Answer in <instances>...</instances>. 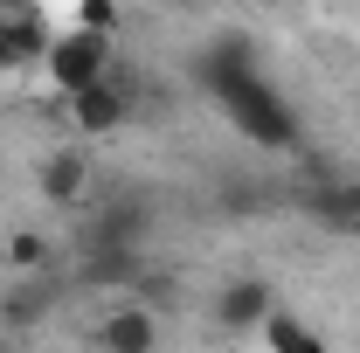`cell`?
<instances>
[{"label": "cell", "mask_w": 360, "mask_h": 353, "mask_svg": "<svg viewBox=\"0 0 360 353\" xmlns=\"http://www.w3.org/2000/svg\"><path fill=\"white\" fill-rule=\"evenodd\" d=\"M104 70H111V42H104V28H70V35L49 42V77H56L63 97L84 90V84H97Z\"/></svg>", "instance_id": "obj_2"}, {"label": "cell", "mask_w": 360, "mask_h": 353, "mask_svg": "<svg viewBox=\"0 0 360 353\" xmlns=\"http://www.w3.org/2000/svg\"><path fill=\"white\" fill-rule=\"evenodd\" d=\"M187 70H194V90H208L229 118H236L243 139H257V146H270V153H298V139H305L298 132V111H291V104L270 90V77L257 70L250 35H215Z\"/></svg>", "instance_id": "obj_1"}, {"label": "cell", "mask_w": 360, "mask_h": 353, "mask_svg": "<svg viewBox=\"0 0 360 353\" xmlns=\"http://www.w3.org/2000/svg\"><path fill=\"white\" fill-rule=\"evenodd\" d=\"M7 264H14V270H42L49 264V236H35V229L7 236Z\"/></svg>", "instance_id": "obj_10"}, {"label": "cell", "mask_w": 360, "mask_h": 353, "mask_svg": "<svg viewBox=\"0 0 360 353\" xmlns=\"http://www.w3.org/2000/svg\"><path fill=\"white\" fill-rule=\"evenodd\" d=\"M347 201H354V215H360V174H347Z\"/></svg>", "instance_id": "obj_14"}, {"label": "cell", "mask_w": 360, "mask_h": 353, "mask_svg": "<svg viewBox=\"0 0 360 353\" xmlns=\"http://www.w3.org/2000/svg\"><path fill=\"white\" fill-rule=\"evenodd\" d=\"M139 243H146V201H111V208L84 229L77 250H139Z\"/></svg>", "instance_id": "obj_4"}, {"label": "cell", "mask_w": 360, "mask_h": 353, "mask_svg": "<svg viewBox=\"0 0 360 353\" xmlns=\"http://www.w3.org/2000/svg\"><path fill=\"white\" fill-rule=\"evenodd\" d=\"M270 340L284 353H319V333H305L298 319H284V312H270Z\"/></svg>", "instance_id": "obj_11"}, {"label": "cell", "mask_w": 360, "mask_h": 353, "mask_svg": "<svg viewBox=\"0 0 360 353\" xmlns=\"http://www.w3.org/2000/svg\"><path fill=\"white\" fill-rule=\"evenodd\" d=\"M84 284H132L139 277V250H84Z\"/></svg>", "instance_id": "obj_8"}, {"label": "cell", "mask_w": 360, "mask_h": 353, "mask_svg": "<svg viewBox=\"0 0 360 353\" xmlns=\"http://www.w3.org/2000/svg\"><path fill=\"white\" fill-rule=\"evenodd\" d=\"M215 319L222 326H257V319H270V284H257V277H243V284H229L222 298H215Z\"/></svg>", "instance_id": "obj_5"}, {"label": "cell", "mask_w": 360, "mask_h": 353, "mask_svg": "<svg viewBox=\"0 0 360 353\" xmlns=\"http://www.w3.org/2000/svg\"><path fill=\"white\" fill-rule=\"evenodd\" d=\"M49 305H56V284H49V277H35V284H14V291L0 298V319H7V326H35Z\"/></svg>", "instance_id": "obj_7"}, {"label": "cell", "mask_w": 360, "mask_h": 353, "mask_svg": "<svg viewBox=\"0 0 360 353\" xmlns=\"http://www.w3.org/2000/svg\"><path fill=\"white\" fill-rule=\"evenodd\" d=\"M125 118H132V90H118L111 77L70 90V125H77V132H118Z\"/></svg>", "instance_id": "obj_3"}, {"label": "cell", "mask_w": 360, "mask_h": 353, "mask_svg": "<svg viewBox=\"0 0 360 353\" xmlns=\"http://www.w3.org/2000/svg\"><path fill=\"white\" fill-rule=\"evenodd\" d=\"M14 70H21V49L7 42V14H0V77H14Z\"/></svg>", "instance_id": "obj_12"}, {"label": "cell", "mask_w": 360, "mask_h": 353, "mask_svg": "<svg viewBox=\"0 0 360 353\" xmlns=\"http://www.w3.org/2000/svg\"><path fill=\"white\" fill-rule=\"evenodd\" d=\"M84 180H90L84 153H49V160H42V194L56 201V208H70V201L84 194Z\"/></svg>", "instance_id": "obj_6"}, {"label": "cell", "mask_w": 360, "mask_h": 353, "mask_svg": "<svg viewBox=\"0 0 360 353\" xmlns=\"http://www.w3.org/2000/svg\"><path fill=\"white\" fill-rule=\"evenodd\" d=\"M104 347H118V353H146L153 347V312H118V319H104Z\"/></svg>", "instance_id": "obj_9"}, {"label": "cell", "mask_w": 360, "mask_h": 353, "mask_svg": "<svg viewBox=\"0 0 360 353\" xmlns=\"http://www.w3.org/2000/svg\"><path fill=\"white\" fill-rule=\"evenodd\" d=\"M84 28H111V7L104 0H84Z\"/></svg>", "instance_id": "obj_13"}]
</instances>
